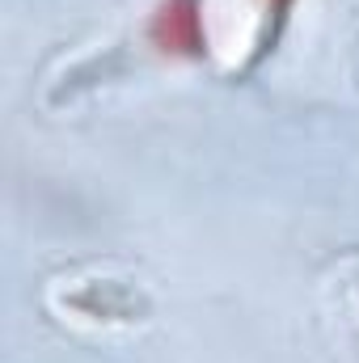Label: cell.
<instances>
[{
	"instance_id": "cell-1",
	"label": "cell",
	"mask_w": 359,
	"mask_h": 363,
	"mask_svg": "<svg viewBox=\"0 0 359 363\" xmlns=\"http://www.w3.org/2000/svg\"><path fill=\"white\" fill-rule=\"evenodd\" d=\"M144 38L157 55L165 60H199L207 51V34H203V4L199 0H161L148 13Z\"/></svg>"
}]
</instances>
